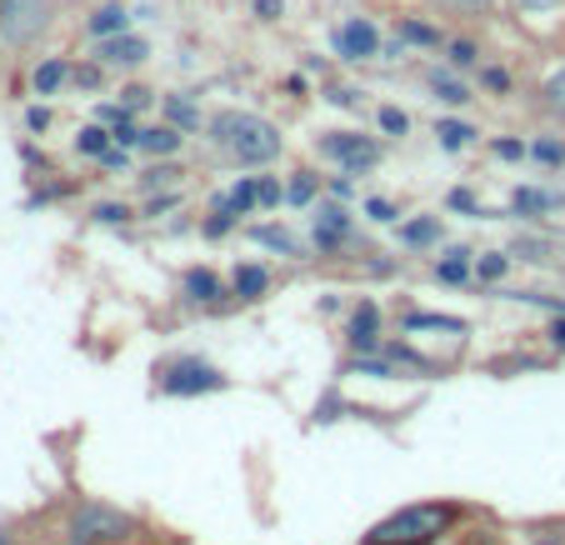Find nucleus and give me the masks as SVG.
I'll use <instances>...</instances> for the list:
<instances>
[{"label":"nucleus","instance_id":"nucleus-1","mask_svg":"<svg viewBox=\"0 0 565 545\" xmlns=\"http://www.w3.org/2000/svg\"><path fill=\"white\" fill-rule=\"evenodd\" d=\"M211 141L231 151L240 166H266L281 155V131L266 116H246V110H225L211 120Z\"/></svg>","mask_w":565,"mask_h":545},{"label":"nucleus","instance_id":"nucleus-2","mask_svg":"<svg viewBox=\"0 0 565 545\" xmlns=\"http://www.w3.org/2000/svg\"><path fill=\"white\" fill-rule=\"evenodd\" d=\"M450 521L446 506H411L401 510V516H390V521H380L376 531H370V545H425L431 535H440Z\"/></svg>","mask_w":565,"mask_h":545},{"label":"nucleus","instance_id":"nucleus-3","mask_svg":"<svg viewBox=\"0 0 565 545\" xmlns=\"http://www.w3.org/2000/svg\"><path fill=\"white\" fill-rule=\"evenodd\" d=\"M50 25V0H0V40L31 46Z\"/></svg>","mask_w":565,"mask_h":545},{"label":"nucleus","instance_id":"nucleus-4","mask_svg":"<svg viewBox=\"0 0 565 545\" xmlns=\"http://www.w3.org/2000/svg\"><path fill=\"white\" fill-rule=\"evenodd\" d=\"M320 155L336 161V166H345L351 176H361V170H370L380 161V145L361 131H326L320 135Z\"/></svg>","mask_w":565,"mask_h":545},{"label":"nucleus","instance_id":"nucleus-5","mask_svg":"<svg viewBox=\"0 0 565 545\" xmlns=\"http://www.w3.org/2000/svg\"><path fill=\"white\" fill-rule=\"evenodd\" d=\"M126 531H130V521L110 506H81L71 516V541L75 545H106V541H120Z\"/></svg>","mask_w":565,"mask_h":545},{"label":"nucleus","instance_id":"nucleus-6","mask_svg":"<svg viewBox=\"0 0 565 545\" xmlns=\"http://www.w3.org/2000/svg\"><path fill=\"white\" fill-rule=\"evenodd\" d=\"M336 50H341L345 60H370V56H380V31L370 21H345L341 31H336Z\"/></svg>","mask_w":565,"mask_h":545},{"label":"nucleus","instance_id":"nucleus-7","mask_svg":"<svg viewBox=\"0 0 565 545\" xmlns=\"http://www.w3.org/2000/svg\"><path fill=\"white\" fill-rule=\"evenodd\" d=\"M225 376L211 366H201V360H180L170 376H165V391L170 395H190V391H221Z\"/></svg>","mask_w":565,"mask_h":545},{"label":"nucleus","instance_id":"nucleus-8","mask_svg":"<svg viewBox=\"0 0 565 545\" xmlns=\"http://www.w3.org/2000/svg\"><path fill=\"white\" fill-rule=\"evenodd\" d=\"M95 56H101V66H141V60L151 56V46H145L141 36H126V31H120V36L101 40V50H95Z\"/></svg>","mask_w":565,"mask_h":545},{"label":"nucleus","instance_id":"nucleus-9","mask_svg":"<svg viewBox=\"0 0 565 545\" xmlns=\"http://www.w3.org/2000/svg\"><path fill=\"white\" fill-rule=\"evenodd\" d=\"M345 230H351V215L341 205H320L316 211V246H341Z\"/></svg>","mask_w":565,"mask_h":545},{"label":"nucleus","instance_id":"nucleus-10","mask_svg":"<svg viewBox=\"0 0 565 545\" xmlns=\"http://www.w3.org/2000/svg\"><path fill=\"white\" fill-rule=\"evenodd\" d=\"M126 25H130V11L120 5V0H110V5H101V11L91 15V36H101V40H106V36H120Z\"/></svg>","mask_w":565,"mask_h":545},{"label":"nucleus","instance_id":"nucleus-11","mask_svg":"<svg viewBox=\"0 0 565 545\" xmlns=\"http://www.w3.org/2000/svg\"><path fill=\"white\" fill-rule=\"evenodd\" d=\"M141 151H151V155H176V151H180V131H176V126H151V131H141Z\"/></svg>","mask_w":565,"mask_h":545},{"label":"nucleus","instance_id":"nucleus-12","mask_svg":"<svg viewBox=\"0 0 565 545\" xmlns=\"http://www.w3.org/2000/svg\"><path fill=\"white\" fill-rule=\"evenodd\" d=\"M260 205V196H256V180H240L231 196H221L215 201V211H231V215H246V211H256Z\"/></svg>","mask_w":565,"mask_h":545},{"label":"nucleus","instance_id":"nucleus-13","mask_svg":"<svg viewBox=\"0 0 565 545\" xmlns=\"http://www.w3.org/2000/svg\"><path fill=\"white\" fill-rule=\"evenodd\" d=\"M66 81H71V66H66V60H46V66H36V91L40 95H56Z\"/></svg>","mask_w":565,"mask_h":545},{"label":"nucleus","instance_id":"nucleus-14","mask_svg":"<svg viewBox=\"0 0 565 545\" xmlns=\"http://www.w3.org/2000/svg\"><path fill=\"white\" fill-rule=\"evenodd\" d=\"M351 341L361 345V351H370L376 345V306H361L351 320Z\"/></svg>","mask_w":565,"mask_h":545},{"label":"nucleus","instance_id":"nucleus-15","mask_svg":"<svg viewBox=\"0 0 565 545\" xmlns=\"http://www.w3.org/2000/svg\"><path fill=\"white\" fill-rule=\"evenodd\" d=\"M431 91H436L446 106H466V100H471V91H466L460 81H450L446 71H431Z\"/></svg>","mask_w":565,"mask_h":545},{"label":"nucleus","instance_id":"nucleus-16","mask_svg":"<svg viewBox=\"0 0 565 545\" xmlns=\"http://www.w3.org/2000/svg\"><path fill=\"white\" fill-rule=\"evenodd\" d=\"M165 116H170V126H186V131L201 126V110L190 106V100H180V95H165Z\"/></svg>","mask_w":565,"mask_h":545},{"label":"nucleus","instance_id":"nucleus-17","mask_svg":"<svg viewBox=\"0 0 565 545\" xmlns=\"http://www.w3.org/2000/svg\"><path fill=\"white\" fill-rule=\"evenodd\" d=\"M436 135H440V145H446V151H460V145H471V126H466V120H436Z\"/></svg>","mask_w":565,"mask_h":545},{"label":"nucleus","instance_id":"nucleus-18","mask_svg":"<svg viewBox=\"0 0 565 545\" xmlns=\"http://www.w3.org/2000/svg\"><path fill=\"white\" fill-rule=\"evenodd\" d=\"M186 291H190L196 300H221V281H215L211 271H190V275H186Z\"/></svg>","mask_w":565,"mask_h":545},{"label":"nucleus","instance_id":"nucleus-19","mask_svg":"<svg viewBox=\"0 0 565 545\" xmlns=\"http://www.w3.org/2000/svg\"><path fill=\"white\" fill-rule=\"evenodd\" d=\"M510 205H516L520 215H535V211H551L555 196H545V190H516V196H510Z\"/></svg>","mask_w":565,"mask_h":545},{"label":"nucleus","instance_id":"nucleus-20","mask_svg":"<svg viewBox=\"0 0 565 545\" xmlns=\"http://www.w3.org/2000/svg\"><path fill=\"white\" fill-rule=\"evenodd\" d=\"M75 151H81V155H106L110 151V131H101V126H85V131L75 135Z\"/></svg>","mask_w":565,"mask_h":545},{"label":"nucleus","instance_id":"nucleus-21","mask_svg":"<svg viewBox=\"0 0 565 545\" xmlns=\"http://www.w3.org/2000/svg\"><path fill=\"white\" fill-rule=\"evenodd\" d=\"M401 40H415V46H440V31L425 21H401Z\"/></svg>","mask_w":565,"mask_h":545},{"label":"nucleus","instance_id":"nucleus-22","mask_svg":"<svg viewBox=\"0 0 565 545\" xmlns=\"http://www.w3.org/2000/svg\"><path fill=\"white\" fill-rule=\"evenodd\" d=\"M266 291V271L260 265H240L236 271V296H260Z\"/></svg>","mask_w":565,"mask_h":545},{"label":"nucleus","instance_id":"nucleus-23","mask_svg":"<svg viewBox=\"0 0 565 545\" xmlns=\"http://www.w3.org/2000/svg\"><path fill=\"white\" fill-rule=\"evenodd\" d=\"M411 331H450V335H460L466 325L450 320V316H411Z\"/></svg>","mask_w":565,"mask_h":545},{"label":"nucleus","instance_id":"nucleus-24","mask_svg":"<svg viewBox=\"0 0 565 545\" xmlns=\"http://www.w3.org/2000/svg\"><path fill=\"white\" fill-rule=\"evenodd\" d=\"M401 236L411 240V246H431V240L440 236V221H411V226H405Z\"/></svg>","mask_w":565,"mask_h":545},{"label":"nucleus","instance_id":"nucleus-25","mask_svg":"<svg viewBox=\"0 0 565 545\" xmlns=\"http://www.w3.org/2000/svg\"><path fill=\"white\" fill-rule=\"evenodd\" d=\"M380 131H386V135H405V131H411V116L396 110V106H386V110H380Z\"/></svg>","mask_w":565,"mask_h":545},{"label":"nucleus","instance_id":"nucleus-26","mask_svg":"<svg viewBox=\"0 0 565 545\" xmlns=\"http://www.w3.org/2000/svg\"><path fill=\"white\" fill-rule=\"evenodd\" d=\"M450 66H460V71H471V66H475V46H471V40H450Z\"/></svg>","mask_w":565,"mask_h":545},{"label":"nucleus","instance_id":"nucleus-27","mask_svg":"<svg viewBox=\"0 0 565 545\" xmlns=\"http://www.w3.org/2000/svg\"><path fill=\"white\" fill-rule=\"evenodd\" d=\"M545 100H551V106L561 110V116H565V66H561V71L551 75V81H545Z\"/></svg>","mask_w":565,"mask_h":545},{"label":"nucleus","instance_id":"nucleus-28","mask_svg":"<svg viewBox=\"0 0 565 545\" xmlns=\"http://www.w3.org/2000/svg\"><path fill=\"white\" fill-rule=\"evenodd\" d=\"M310 196H316V176H310V170H301V176H295V186H291V201L306 205Z\"/></svg>","mask_w":565,"mask_h":545},{"label":"nucleus","instance_id":"nucleus-29","mask_svg":"<svg viewBox=\"0 0 565 545\" xmlns=\"http://www.w3.org/2000/svg\"><path fill=\"white\" fill-rule=\"evenodd\" d=\"M535 161H545V166H561V161H565V145H561V141H535Z\"/></svg>","mask_w":565,"mask_h":545},{"label":"nucleus","instance_id":"nucleus-30","mask_svg":"<svg viewBox=\"0 0 565 545\" xmlns=\"http://www.w3.org/2000/svg\"><path fill=\"white\" fill-rule=\"evenodd\" d=\"M256 196H260V205H281V186H275L271 176H260V180H256Z\"/></svg>","mask_w":565,"mask_h":545},{"label":"nucleus","instance_id":"nucleus-31","mask_svg":"<svg viewBox=\"0 0 565 545\" xmlns=\"http://www.w3.org/2000/svg\"><path fill=\"white\" fill-rule=\"evenodd\" d=\"M460 256H466V250H456V256H450L446 265H436L440 281H466V261H460Z\"/></svg>","mask_w":565,"mask_h":545},{"label":"nucleus","instance_id":"nucleus-32","mask_svg":"<svg viewBox=\"0 0 565 545\" xmlns=\"http://www.w3.org/2000/svg\"><path fill=\"white\" fill-rule=\"evenodd\" d=\"M75 85H85V91H95L101 85V66H81V71H71Z\"/></svg>","mask_w":565,"mask_h":545},{"label":"nucleus","instance_id":"nucleus-33","mask_svg":"<svg viewBox=\"0 0 565 545\" xmlns=\"http://www.w3.org/2000/svg\"><path fill=\"white\" fill-rule=\"evenodd\" d=\"M365 215H370V221H396V205L390 201H365Z\"/></svg>","mask_w":565,"mask_h":545},{"label":"nucleus","instance_id":"nucleus-34","mask_svg":"<svg viewBox=\"0 0 565 545\" xmlns=\"http://www.w3.org/2000/svg\"><path fill=\"white\" fill-rule=\"evenodd\" d=\"M495 275H506V256H485L481 261V281H495Z\"/></svg>","mask_w":565,"mask_h":545},{"label":"nucleus","instance_id":"nucleus-35","mask_svg":"<svg viewBox=\"0 0 565 545\" xmlns=\"http://www.w3.org/2000/svg\"><path fill=\"white\" fill-rule=\"evenodd\" d=\"M256 240H266V246H275V250H295L285 230H256Z\"/></svg>","mask_w":565,"mask_h":545},{"label":"nucleus","instance_id":"nucleus-36","mask_svg":"<svg viewBox=\"0 0 565 545\" xmlns=\"http://www.w3.org/2000/svg\"><path fill=\"white\" fill-rule=\"evenodd\" d=\"M495 155H501V161H520L526 145H520V141H495Z\"/></svg>","mask_w":565,"mask_h":545},{"label":"nucleus","instance_id":"nucleus-37","mask_svg":"<svg viewBox=\"0 0 565 545\" xmlns=\"http://www.w3.org/2000/svg\"><path fill=\"white\" fill-rule=\"evenodd\" d=\"M481 81L491 85V91H510V75H506V71H495V66H491V71H481Z\"/></svg>","mask_w":565,"mask_h":545},{"label":"nucleus","instance_id":"nucleus-38","mask_svg":"<svg viewBox=\"0 0 565 545\" xmlns=\"http://www.w3.org/2000/svg\"><path fill=\"white\" fill-rule=\"evenodd\" d=\"M126 205H101V211H95V221H106V226H116V221H126Z\"/></svg>","mask_w":565,"mask_h":545},{"label":"nucleus","instance_id":"nucleus-39","mask_svg":"<svg viewBox=\"0 0 565 545\" xmlns=\"http://www.w3.org/2000/svg\"><path fill=\"white\" fill-rule=\"evenodd\" d=\"M281 11H285L281 0H256V15H260V21H275Z\"/></svg>","mask_w":565,"mask_h":545},{"label":"nucleus","instance_id":"nucleus-40","mask_svg":"<svg viewBox=\"0 0 565 545\" xmlns=\"http://www.w3.org/2000/svg\"><path fill=\"white\" fill-rule=\"evenodd\" d=\"M25 126H31V131H46V126H50V110H46V106H36L31 116H25Z\"/></svg>","mask_w":565,"mask_h":545},{"label":"nucleus","instance_id":"nucleus-41","mask_svg":"<svg viewBox=\"0 0 565 545\" xmlns=\"http://www.w3.org/2000/svg\"><path fill=\"white\" fill-rule=\"evenodd\" d=\"M101 161H106L110 170H126V145H110V151L101 155Z\"/></svg>","mask_w":565,"mask_h":545},{"label":"nucleus","instance_id":"nucleus-42","mask_svg":"<svg viewBox=\"0 0 565 545\" xmlns=\"http://www.w3.org/2000/svg\"><path fill=\"white\" fill-rule=\"evenodd\" d=\"M176 176H180L176 166H155L151 176H145V186H161V180H176Z\"/></svg>","mask_w":565,"mask_h":545},{"label":"nucleus","instance_id":"nucleus-43","mask_svg":"<svg viewBox=\"0 0 565 545\" xmlns=\"http://www.w3.org/2000/svg\"><path fill=\"white\" fill-rule=\"evenodd\" d=\"M440 5H450V11H466V15H471V11H485V0H440Z\"/></svg>","mask_w":565,"mask_h":545},{"label":"nucleus","instance_id":"nucleus-44","mask_svg":"<svg viewBox=\"0 0 565 545\" xmlns=\"http://www.w3.org/2000/svg\"><path fill=\"white\" fill-rule=\"evenodd\" d=\"M450 205H456V211H475V201L466 196V190H456V196H450Z\"/></svg>","mask_w":565,"mask_h":545},{"label":"nucleus","instance_id":"nucleus-45","mask_svg":"<svg viewBox=\"0 0 565 545\" xmlns=\"http://www.w3.org/2000/svg\"><path fill=\"white\" fill-rule=\"evenodd\" d=\"M551 335H555V345H565V320H555V331H551Z\"/></svg>","mask_w":565,"mask_h":545},{"label":"nucleus","instance_id":"nucleus-46","mask_svg":"<svg viewBox=\"0 0 565 545\" xmlns=\"http://www.w3.org/2000/svg\"><path fill=\"white\" fill-rule=\"evenodd\" d=\"M0 545H11V541H5V535H0Z\"/></svg>","mask_w":565,"mask_h":545},{"label":"nucleus","instance_id":"nucleus-47","mask_svg":"<svg viewBox=\"0 0 565 545\" xmlns=\"http://www.w3.org/2000/svg\"><path fill=\"white\" fill-rule=\"evenodd\" d=\"M551 545H555V541H551Z\"/></svg>","mask_w":565,"mask_h":545}]
</instances>
